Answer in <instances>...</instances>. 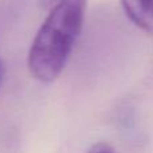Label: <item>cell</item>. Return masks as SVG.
I'll return each instance as SVG.
<instances>
[{
    "instance_id": "cell-1",
    "label": "cell",
    "mask_w": 153,
    "mask_h": 153,
    "mask_svg": "<svg viewBox=\"0 0 153 153\" xmlns=\"http://www.w3.org/2000/svg\"><path fill=\"white\" fill-rule=\"evenodd\" d=\"M87 0H56L32 40L28 69L35 79L54 82L66 66L82 30Z\"/></svg>"
},
{
    "instance_id": "cell-2",
    "label": "cell",
    "mask_w": 153,
    "mask_h": 153,
    "mask_svg": "<svg viewBox=\"0 0 153 153\" xmlns=\"http://www.w3.org/2000/svg\"><path fill=\"white\" fill-rule=\"evenodd\" d=\"M121 5L138 28L153 35V0H121Z\"/></svg>"
},
{
    "instance_id": "cell-3",
    "label": "cell",
    "mask_w": 153,
    "mask_h": 153,
    "mask_svg": "<svg viewBox=\"0 0 153 153\" xmlns=\"http://www.w3.org/2000/svg\"><path fill=\"white\" fill-rule=\"evenodd\" d=\"M86 153H116L113 148L106 143H98L95 145H93Z\"/></svg>"
},
{
    "instance_id": "cell-4",
    "label": "cell",
    "mask_w": 153,
    "mask_h": 153,
    "mask_svg": "<svg viewBox=\"0 0 153 153\" xmlns=\"http://www.w3.org/2000/svg\"><path fill=\"white\" fill-rule=\"evenodd\" d=\"M4 74H5V66H4V62L0 59V87H1L3 79H4Z\"/></svg>"
}]
</instances>
